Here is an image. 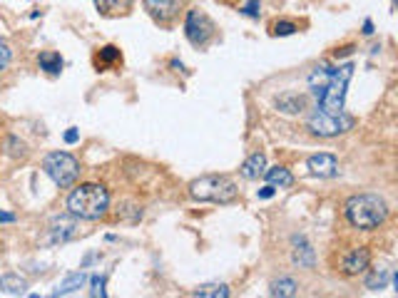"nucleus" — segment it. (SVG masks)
<instances>
[{
	"label": "nucleus",
	"mask_w": 398,
	"mask_h": 298,
	"mask_svg": "<svg viewBox=\"0 0 398 298\" xmlns=\"http://www.w3.org/2000/svg\"><path fill=\"white\" fill-rule=\"evenodd\" d=\"M68 209L75 219L85 221H97L107 214L110 209V194L102 184H80L70 192L68 197Z\"/></svg>",
	"instance_id": "obj_1"
},
{
	"label": "nucleus",
	"mask_w": 398,
	"mask_h": 298,
	"mask_svg": "<svg viewBox=\"0 0 398 298\" xmlns=\"http://www.w3.org/2000/svg\"><path fill=\"white\" fill-rule=\"evenodd\" d=\"M354 77V63L339 65V68L329 70V80H326L324 89L316 94V107L331 117L346 115V89Z\"/></svg>",
	"instance_id": "obj_2"
},
{
	"label": "nucleus",
	"mask_w": 398,
	"mask_h": 298,
	"mask_svg": "<svg viewBox=\"0 0 398 298\" xmlns=\"http://www.w3.org/2000/svg\"><path fill=\"white\" fill-rule=\"evenodd\" d=\"M344 214L351 226L363 229V231H371L386 221L388 206L381 197H376V194H356V197H351L349 201H346Z\"/></svg>",
	"instance_id": "obj_3"
},
{
	"label": "nucleus",
	"mask_w": 398,
	"mask_h": 298,
	"mask_svg": "<svg viewBox=\"0 0 398 298\" xmlns=\"http://www.w3.org/2000/svg\"><path fill=\"white\" fill-rule=\"evenodd\" d=\"M236 184L229 177H219V174H210V177L194 179L189 184V197L194 201H212V204H229L236 199Z\"/></svg>",
	"instance_id": "obj_4"
},
{
	"label": "nucleus",
	"mask_w": 398,
	"mask_h": 298,
	"mask_svg": "<svg viewBox=\"0 0 398 298\" xmlns=\"http://www.w3.org/2000/svg\"><path fill=\"white\" fill-rule=\"evenodd\" d=\"M42 169L58 187L68 189L78 182L80 177V162L70 152H50L42 159Z\"/></svg>",
	"instance_id": "obj_5"
},
{
	"label": "nucleus",
	"mask_w": 398,
	"mask_h": 298,
	"mask_svg": "<svg viewBox=\"0 0 398 298\" xmlns=\"http://www.w3.org/2000/svg\"><path fill=\"white\" fill-rule=\"evenodd\" d=\"M306 127H309L311 135L339 137V135H344V132L354 130V117H349V115L331 117V115H326V112H321L319 107H316V110L311 112V117H309V122H306Z\"/></svg>",
	"instance_id": "obj_6"
},
{
	"label": "nucleus",
	"mask_w": 398,
	"mask_h": 298,
	"mask_svg": "<svg viewBox=\"0 0 398 298\" xmlns=\"http://www.w3.org/2000/svg\"><path fill=\"white\" fill-rule=\"evenodd\" d=\"M184 35L192 45H207L210 37L215 35V25L212 20L199 11H189L187 20H184Z\"/></svg>",
	"instance_id": "obj_7"
},
{
	"label": "nucleus",
	"mask_w": 398,
	"mask_h": 298,
	"mask_svg": "<svg viewBox=\"0 0 398 298\" xmlns=\"http://www.w3.org/2000/svg\"><path fill=\"white\" fill-rule=\"evenodd\" d=\"M47 234H50V244H65V241H70L75 234H78V221H75L73 214L55 216V219L50 221Z\"/></svg>",
	"instance_id": "obj_8"
},
{
	"label": "nucleus",
	"mask_w": 398,
	"mask_h": 298,
	"mask_svg": "<svg viewBox=\"0 0 398 298\" xmlns=\"http://www.w3.org/2000/svg\"><path fill=\"white\" fill-rule=\"evenodd\" d=\"M368 263H371L368 249H354V252H349L341 259V271H344L346 276H358V273L366 271Z\"/></svg>",
	"instance_id": "obj_9"
},
{
	"label": "nucleus",
	"mask_w": 398,
	"mask_h": 298,
	"mask_svg": "<svg viewBox=\"0 0 398 298\" xmlns=\"http://www.w3.org/2000/svg\"><path fill=\"white\" fill-rule=\"evenodd\" d=\"M309 172L321 179L336 177L339 174V162H336L334 154H314V157H309Z\"/></svg>",
	"instance_id": "obj_10"
},
{
	"label": "nucleus",
	"mask_w": 398,
	"mask_h": 298,
	"mask_svg": "<svg viewBox=\"0 0 398 298\" xmlns=\"http://www.w3.org/2000/svg\"><path fill=\"white\" fill-rule=\"evenodd\" d=\"M177 6L179 0H145L147 13L159 23H167L177 15Z\"/></svg>",
	"instance_id": "obj_11"
},
{
	"label": "nucleus",
	"mask_w": 398,
	"mask_h": 298,
	"mask_svg": "<svg viewBox=\"0 0 398 298\" xmlns=\"http://www.w3.org/2000/svg\"><path fill=\"white\" fill-rule=\"evenodd\" d=\"M264 172H267V157H264L262 152L252 154V157L241 164V177L252 179V182H254V179H259V177H264Z\"/></svg>",
	"instance_id": "obj_12"
},
{
	"label": "nucleus",
	"mask_w": 398,
	"mask_h": 298,
	"mask_svg": "<svg viewBox=\"0 0 398 298\" xmlns=\"http://www.w3.org/2000/svg\"><path fill=\"white\" fill-rule=\"evenodd\" d=\"M277 107L287 115H296V112H304L306 110V99L301 94H282L277 99Z\"/></svg>",
	"instance_id": "obj_13"
},
{
	"label": "nucleus",
	"mask_w": 398,
	"mask_h": 298,
	"mask_svg": "<svg viewBox=\"0 0 398 298\" xmlns=\"http://www.w3.org/2000/svg\"><path fill=\"white\" fill-rule=\"evenodd\" d=\"M135 0H95V6L102 15H120V13H127L132 8Z\"/></svg>",
	"instance_id": "obj_14"
},
{
	"label": "nucleus",
	"mask_w": 398,
	"mask_h": 298,
	"mask_svg": "<svg viewBox=\"0 0 398 298\" xmlns=\"http://www.w3.org/2000/svg\"><path fill=\"white\" fill-rule=\"evenodd\" d=\"M264 177H267V182L272 184V187H279V189H287L294 184V177L289 174V169L284 167H272L264 172Z\"/></svg>",
	"instance_id": "obj_15"
},
{
	"label": "nucleus",
	"mask_w": 398,
	"mask_h": 298,
	"mask_svg": "<svg viewBox=\"0 0 398 298\" xmlns=\"http://www.w3.org/2000/svg\"><path fill=\"white\" fill-rule=\"evenodd\" d=\"M0 288L6 293H11V296H20V293H25L28 283L18 273H6V276H0Z\"/></svg>",
	"instance_id": "obj_16"
},
{
	"label": "nucleus",
	"mask_w": 398,
	"mask_h": 298,
	"mask_svg": "<svg viewBox=\"0 0 398 298\" xmlns=\"http://www.w3.org/2000/svg\"><path fill=\"white\" fill-rule=\"evenodd\" d=\"M85 281H88V276H85L83 271H80V273H70V276L65 278V281L60 283L58 288H55V296H68V293H75L78 288L85 286Z\"/></svg>",
	"instance_id": "obj_17"
},
{
	"label": "nucleus",
	"mask_w": 398,
	"mask_h": 298,
	"mask_svg": "<svg viewBox=\"0 0 398 298\" xmlns=\"http://www.w3.org/2000/svg\"><path fill=\"white\" fill-rule=\"evenodd\" d=\"M296 288H298V283L294 281V278L282 276V278H277V281L272 283V296L289 298V296H294V293H296Z\"/></svg>",
	"instance_id": "obj_18"
},
{
	"label": "nucleus",
	"mask_w": 398,
	"mask_h": 298,
	"mask_svg": "<svg viewBox=\"0 0 398 298\" xmlns=\"http://www.w3.org/2000/svg\"><path fill=\"white\" fill-rule=\"evenodd\" d=\"M37 65H40L47 75H58L60 70H63V58H60L58 53H42L40 58H37Z\"/></svg>",
	"instance_id": "obj_19"
},
{
	"label": "nucleus",
	"mask_w": 398,
	"mask_h": 298,
	"mask_svg": "<svg viewBox=\"0 0 398 298\" xmlns=\"http://www.w3.org/2000/svg\"><path fill=\"white\" fill-rule=\"evenodd\" d=\"M194 296L199 298H227L229 296V288L224 283H205V286H199L194 291Z\"/></svg>",
	"instance_id": "obj_20"
},
{
	"label": "nucleus",
	"mask_w": 398,
	"mask_h": 298,
	"mask_svg": "<svg viewBox=\"0 0 398 298\" xmlns=\"http://www.w3.org/2000/svg\"><path fill=\"white\" fill-rule=\"evenodd\" d=\"M6 154L13 159H20L28 154V144L23 139H18V137H6Z\"/></svg>",
	"instance_id": "obj_21"
},
{
	"label": "nucleus",
	"mask_w": 398,
	"mask_h": 298,
	"mask_svg": "<svg viewBox=\"0 0 398 298\" xmlns=\"http://www.w3.org/2000/svg\"><path fill=\"white\" fill-rule=\"evenodd\" d=\"M298 244H301V249H294V261L298 263V266H311L314 263V252H311V246L306 244L304 239H298Z\"/></svg>",
	"instance_id": "obj_22"
},
{
	"label": "nucleus",
	"mask_w": 398,
	"mask_h": 298,
	"mask_svg": "<svg viewBox=\"0 0 398 298\" xmlns=\"http://www.w3.org/2000/svg\"><path fill=\"white\" fill-rule=\"evenodd\" d=\"M115 60H120V50H117L115 45L102 47L97 55V68H107V65H112Z\"/></svg>",
	"instance_id": "obj_23"
},
{
	"label": "nucleus",
	"mask_w": 398,
	"mask_h": 298,
	"mask_svg": "<svg viewBox=\"0 0 398 298\" xmlns=\"http://www.w3.org/2000/svg\"><path fill=\"white\" fill-rule=\"evenodd\" d=\"M386 281H388V271H376L366 278V288L378 291V288H386Z\"/></svg>",
	"instance_id": "obj_24"
},
{
	"label": "nucleus",
	"mask_w": 398,
	"mask_h": 298,
	"mask_svg": "<svg viewBox=\"0 0 398 298\" xmlns=\"http://www.w3.org/2000/svg\"><path fill=\"white\" fill-rule=\"evenodd\" d=\"M11 60H13V50H11V45H8L6 40H0V73L11 65Z\"/></svg>",
	"instance_id": "obj_25"
},
{
	"label": "nucleus",
	"mask_w": 398,
	"mask_h": 298,
	"mask_svg": "<svg viewBox=\"0 0 398 298\" xmlns=\"http://www.w3.org/2000/svg\"><path fill=\"white\" fill-rule=\"evenodd\" d=\"M296 32V25L289 20H282V23H274V35H294Z\"/></svg>",
	"instance_id": "obj_26"
},
{
	"label": "nucleus",
	"mask_w": 398,
	"mask_h": 298,
	"mask_svg": "<svg viewBox=\"0 0 398 298\" xmlns=\"http://www.w3.org/2000/svg\"><path fill=\"white\" fill-rule=\"evenodd\" d=\"M90 296H105V276L92 278V291H90Z\"/></svg>",
	"instance_id": "obj_27"
},
{
	"label": "nucleus",
	"mask_w": 398,
	"mask_h": 298,
	"mask_svg": "<svg viewBox=\"0 0 398 298\" xmlns=\"http://www.w3.org/2000/svg\"><path fill=\"white\" fill-rule=\"evenodd\" d=\"M244 15H249V18H259V0H249V3H246Z\"/></svg>",
	"instance_id": "obj_28"
},
{
	"label": "nucleus",
	"mask_w": 398,
	"mask_h": 298,
	"mask_svg": "<svg viewBox=\"0 0 398 298\" xmlns=\"http://www.w3.org/2000/svg\"><path fill=\"white\" fill-rule=\"evenodd\" d=\"M80 139V135H78V130H70V132H65V142H68V144H75V142Z\"/></svg>",
	"instance_id": "obj_29"
},
{
	"label": "nucleus",
	"mask_w": 398,
	"mask_h": 298,
	"mask_svg": "<svg viewBox=\"0 0 398 298\" xmlns=\"http://www.w3.org/2000/svg\"><path fill=\"white\" fill-rule=\"evenodd\" d=\"M274 189H277V187H272V184H269V187H264L262 192H259V197H262V199H272L274 197Z\"/></svg>",
	"instance_id": "obj_30"
},
{
	"label": "nucleus",
	"mask_w": 398,
	"mask_h": 298,
	"mask_svg": "<svg viewBox=\"0 0 398 298\" xmlns=\"http://www.w3.org/2000/svg\"><path fill=\"white\" fill-rule=\"evenodd\" d=\"M0 221H3V224H13V221H16V216L6 214V211H0Z\"/></svg>",
	"instance_id": "obj_31"
},
{
	"label": "nucleus",
	"mask_w": 398,
	"mask_h": 298,
	"mask_svg": "<svg viewBox=\"0 0 398 298\" xmlns=\"http://www.w3.org/2000/svg\"><path fill=\"white\" fill-rule=\"evenodd\" d=\"M363 35H373V23L371 20L363 23Z\"/></svg>",
	"instance_id": "obj_32"
}]
</instances>
